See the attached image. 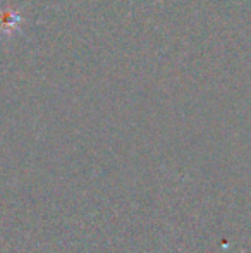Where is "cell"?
Here are the masks:
<instances>
[{"label": "cell", "mask_w": 251, "mask_h": 253, "mask_svg": "<svg viewBox=\"0 0 251 253\" xmlns=\"http://www.w3.org/2000/svg\"><path fill=\"white\" fill-rule=\"evenodd\" d=\"M21 23V17L17 12H5L2 17V30L5 31V33H12V31L17 30V26H19Z\"/></svg>", "instance_id": "1"}]
</instances>
